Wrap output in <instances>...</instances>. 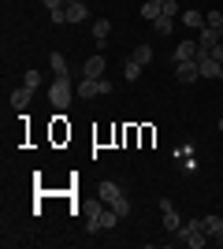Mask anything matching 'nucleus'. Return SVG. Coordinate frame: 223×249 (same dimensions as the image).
<instances>
[{"instance_id":"nucleus-16","label":"nucleus","mask_w":223,"mask_h":249,"mask_svg":"<svg viewBox=\"0 0 223 249\" xmlns=\"http://www.w3.org/2000/svg\"><path fill=\"white\" fill-rule=\"evenodd\" d=\"M123 78H127V82H138V78H141V63L127 60V63H123Z\"/></svg>"},{"instance_id":"nucleus-9","label":"nucleus","mask_w":223,"mask_h":249,"mask_svg":"<svg viewBox=\"0 0 223 249\" xmlns=\"http://www.w3.org/2000/svg\"><path fill=\"white\" fill-rule=\"evenodd\" d=\"M160 15H164V0H145V4H141V19L156 22Z\"/></svg>"},{"instance_id":"nucleus-23","label":"nucleus","mask_w":223,"mask_h":249,"mask_svg":"<svg viewBox=\"0 0 223 249\" xmlns=\"http://www.w3.org/2000/svg\"><path fill=\"white\" fill-rule=\"evenodd\" d=\"M41 4H45V8H49V11H56V8H64V0H41Z\"/></svg>"},{"instance_id":"nucleus-10","label":"nucleus","mask_w":223,"mask_h":249,"mask_svg":"<svg viewBox=\"0 0 223 249\" xmlns=\"http://www.w3.org/2000/svg\"><path fill=\"white\" fill-rule=\"evenodd\" d=\"M30 97H34V89H30V86H22V89H15V93H11V108H15V112H26V104H30Z\"/></svg>"},{"instance_id":"nucleus-1","label":"nucleus","mask_w":223,"mask_h":249,"mask_svg":"<svg viewBox=\"0 0 223 249\" xmlns=\"http://www.w3.org/2000/svg\"><path fill=\"white\" fill-rule=\"evenodd\" d=\"M119 219H123V216H119L116 208L101 201L97 208H89V223H86V227H89V231H108V227H116Z\"/></svg>"},{"instance_id":"nucleus-17","label":"nucleus","mask_w":223,"mask_h":249,"mask_svg":"<svg viewBox=\"0 0 223 249\" xmlns=\"http://www.w3.org/2000/svg\"><path fill=\"white\" fill-rule=\"evenodd\" d=\"M153 26H156V34H160V37H168V34H175V19H168V15H160V19L153 22Z\"/></svg>"},{"instance_id":"nucleus-20","label":"nucleus","mask_w":223,"mask_h":249,"mask_svg":"<svg viewBox=\"0 0 223 249\" xmlns=\"http://www.w3.org/2000/svg\"><path fill=\"white\" fill-rule=\"evenodd\" d=\"M52 22H56V26H64V22H67V8H56L52 11Z\"/></svg>"},{"instance_id":"nucleus-14","label":"nucleus","mask_w":223,"mask_h":249,"mask_svg":"<svg viewBox=\"0 0 223 249\" xmlns=\"http://www.w3.org/2000/svg\"><path fill=\"white\" fill-rule=\"evenodd\" d=\"M130 60H134V63H141V67H145V63H153V49H149V45H138V49L130 52Z\"/></svg>"},{"instance_id":"nucleus-25","label":"nucleus","mask_w":223,"mask_h":249,"mask_svg":"<svg viewBox=\"0 0 223 249\" xmlns=\"http://www.w3.org/2000/svg\"><path fill=\"white\" fill-rule=\"evenodd\" d=\"M64 4H74V0H64Z\"/></svg>"},{"instance_id":"nucleus-19","label":"nucleus","mask_w":223,"mask_h":249,"mask_svg":"<svg viewBox=\"0 0 223 249\" xmlns=\"http://www.w3.org/2000/svg\"><path fill=\"white\" fill-rule=\"evenodd\" d=\"M164 15H168V19H175V15H179V4H175V0H164Z\"/></svg>"},{"instance_id":"nucleus-11","label":"nucleus","mask_w":223,"mask_h":249,"mask_svg":"<svg viewBox=\"0 0 223 249\" xmlns=\"http://www.w3.org/2000/svg\"><path fill=\"white\" fill-rule=\"evenodd\" d=\"M182 60H197V41H182L175 49V63H182Z\"/></svg>"},{"instance_id":"nucleus-4","label":"nucleus","mask_w":223,"mask_h":249,"mask_svg":"<svg viewBox=\"0 0 223 249\" xmlns=\"http://www.w3.org/2000/svg\"><path fill=\"white\" fill-rule=\"evenodd\" d=\"M82 78H104V56H101V52L86 60V67H82Z\"/></svg>"},{"instance_id":"nucleus-15","label":"nucleus","mask_w":223,"mask_h":249,"mask_svg":"<svg viewBox=\"0 0 223 249\" xmlns=\"http://www.w3.org/2000/svg\"><path fill=\"white\" fill-rule=\"evenodd\" d=\"M182 22H186L190 30H201V26H205V15H201V11H182Z\"/></svg>"},{"instance_id":"nucleus-21","label":"nucleus","mask_w":223,"mask_h":249,"mask_svg":"<svg viewBox=\"0 0 223 249\" xmlns=\"http://www.w3.org/2000/svg\"><path fill=\"white\" fill-rule=\"evenodd\" d=\"M112 208H116L119 216H127V212H130V201H127V197H123V201H116V205H112Z\"/></svg>"},{"instance_id":"nucleus-24","label":"nucleus","mask_w":223,"mask_h":249,"mask_svg":"<svg viewBox=\"0 0 223 249\" xmlns=\"http://www.w3.org/2000/svg\"><path fill=\"white\" fill-rule=\"evenodd\" d=\"M220 130H223V115H220Z\"/></svg>"},{"instance_id":"nucleus-22","label":"nucleus","mask_w":223,"mask_h":249,"mask_svg":"<svg viewBox=\"0 0 223 249\" xmlns=\"http://www.w3.org/2000/svg\"><path fill=\"white\" fill-rule=\"evenodd\" d=\"M212 60H216V63H223V41H216V45H212Z\"/></svg>"},{"instance_id":"nucleus-8","label":"nucleus","mask_w":223,"mask_h":249,"mask_svg":"<svg viewBox=\"0 0 223 249\" xmlns=\"http://www.w3.org/2000/svg\"><path fill=\"white\" fill-rule=\"evenodd\" d=\"M49 67H52L56 78H71V67H67V56H64V52H52V56H49Z\"/></svg>"},{"instance_id":"nucleus-7","label":"nucleus","mask_w":223,"mask_h":249,"mask_svg":"<svg viewBox=\"0 0 223 249\" xmlns=\"http://www.w3.org/2000/svg\"><path fill=\"white\" fill-rule=\"evenodd\" d=\"M67 8V22H86L89 19V4L86 0H74V4H64Z\"/></svg>"},{"instance_id":"nucleus-12","label":"nucleus","mask_w":223,"mask_h":249,"mask_svg":"<svg viewBox=\"0 0 223 249\" xmlns=\"http://www.w3.org/2000/svg\"><path fill=\"white\" fill-rule=\"evenodd\" d=\"M164 231H171V234H179V231H182V216L175 212V208L164 212Z\"/></svg>"},{"instance_id":"nucleus-13","label":"nucleus","mask_w":223,"mask_h":249,"mask_svg":"<svg viewBox=\"0 0 223 249\" xmlns=\"http://www.w3.org/2000/svg\"><path fill=\"white\" fill-rule=\"evenodd\" d=\"M108 34H112V22H108V19H97V22H93V37H97V45H104V41H108Z\"/></svg>"},{"instance_id":"nucleus-3","label":"nucleus","mask_w":223,"mask_h":249,"mask_svg":"<svg viewBox=\"0 0 223 249\" xmlns=\"http://www.w3.org/2000/svg\"><path fill=\"white\" fill-rule=\"evenodd\" d=\"M179 238L186 242L190 249H201V246H208V231L201 227V219H190V223H182Z\"/></svg>"},{"instance_id":"nucleus-18","label":"nucleus","mask_w":223,"mask_h":249,"mask_svg":"<svg viewBox=\"0 0 223 249\" xmlns=\"http://www.w3.org/2000/svg\"><path fill=\"white\" fill-rule=\"evenodd\" d=\"M22 86H30V89H41V74H37V71H26V74H22Z\"/></svg>"},{"instance_id":"nucleus-5","label":"nucleus","mask_w":223,"mask_h":249,"mask_svg":"<svg viewBox=\"0 0 223 249\" xmlns=\"http://www.w3.org/2000/svg\"><path fill=\"white\" fill-rule=\"evenodd\" d=\"M97 197L104 201V205H116V201H123V190H119L116 182H101V186H97Z\"/></svg>"},{"instance_id":"nucleus-2","label":"nucleus","mask_w":223,"mask_h":249,"mask_svg":"<svg viewBox=\"0 0 223 249\" xmlns=\"http://www.w3.org/2000/svg\"><path fill=\"white\" fill-rule=\"evenodd\" d=\"M71 97H74L71 78H56V82H52V89H49V101H52V108H56V112H67Z\"/></svg>"},{"instance_id":"nucleus-6","label":"nucleus","mask_w":223,"mask_h":249,"mask_svg":"<svg viewBox=\"0 0 223 249\" xmlns=\"http://www.w3.org/2000/svg\"><path fill=\"white\" fill-rule=\"evenodd\" d=\"M175 74H179V82H193V78H201V67H197V60H182Z\"/></svg>"}]
</instances>
